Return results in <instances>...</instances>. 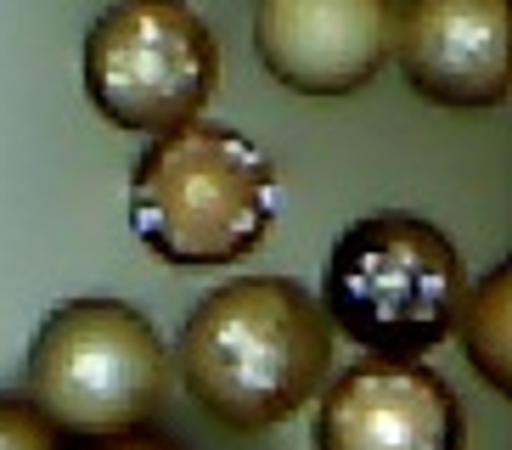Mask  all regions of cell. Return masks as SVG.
Masks as SVG:
<instances>
[{"label": "cell", "instance_id": "1", "mask_svg": "<svg viewBox=\"0 0 512 450\" xmlns=\"http://www.w3.org/2000/svg\"><path fill=\"white\" fill-rule=\"evenodd\" d=\"M181 383L231 434L282 428L321 394L332 372V327L287 276H242L186 315L175 344Z\"/></svg>", "mask_w": 512, "mask_h": 450}, {"label": "cell", "instance_id": "2", "mask_svg": "<svg viewBox=\"0 0 512 450\" xmlns=\"http://www.w3.org/2000/svg\"><path fill=\"white\" fill-rule=\"evenodd\" d=\"M276 225V164L231 124L158 135L130 169V231L181 270L242 265Z\"/></svg>", "mask_w": 512, "mask_h": 450}, {"label": "cell", "instance_id": "3", "mask_svg": "<svg viewBox=\"0 0 512 450\" xmlns=\"http://www.w3.org/2000/svg\"><path fill=\"white\" fill-rule=\"evenodd\" d=\"M462 259L422 214H366L344 225L321 265V315L372 360H422L456 327Z\"/></svg>", "mask_w": 512, "mask_h": 450}, {"label": "cell", "instance_id": "4", "mask_svg": "<svg viewBox=\"0 0 512 450\" xmlns=\"http://www.w3.org/2000/svg\"><path fill=\"white\" fill-rule=\"evenodd\" d=\"M164 389V338L124 299H68L29 338V400L57 434H136Z\"/></svg>", "mask_w": 512, "mask_h": 450}, {"label": "cell", "instance_id": "5", "mask_svg": "<svg viewBox=\"0 0 512 450\" xmlns=\"http://www.w3.org/2000/svg\"><path fill=\"white\" fill-rule=\"evenodd\" d=\"M79 79L107 124L158 141L203 119L220 85V45L186 0H119L85 34Z\"/></svg>", "mask_w": 512, "mask_h": 450}, {"label": "cell", "instance_id": "6", "mask_svg": "<svg viewBox=\"0 0 512 450\" xmlns=\"http://www.w3.org/2000/svg\"><path fill=\"white\" fill-rule=\"evenodd\" d=\"M254 51L299 96H349L394 51V0H259Z\"/></svg>", "mask_w": 512, "mask_h": 450}, {"label": "cell", "instance_id": "7", "mask_svg": "<svg viewBox=\"0 0 512 450\" xmlns=\"http://www.w3.org/2000/svg\"><path fill=\"white\" fill-rule=\"evenodd\" d=\"M316 450H462V411L422 360H355L321 394Z\"/></svg>", "mask_w": 512, "mask_h": 450}, {"label": "cell", "instance_id": "8", "mask_svg": "<svg viewBox=\"0 0 512 450\" xmlns=\"http://www.w3.org/2000/svg\"><path fill=\"white\" fill-rule=\"evenodd\" d=\"M507 51V0H406L394 12L389 57L434 107H501Z\"/></svg>", "mask_w": 512, "mask_h": 450}, {"label": "cell", "instance_id": "9", "mask_svg": "<svg viewBox=\"0 0 512 450\" xmlns=\"http://www.w3.org/2000/svg\"><path fill=\"white\" fill-rule=\"evenodd\" d=\"M456 327L490 389H507V265H496L456 304Z\"/></svg>", "mask_w": 512, "mask_h": 450}, {"label": "cell", "instance_id": "10", "mask_svg": "<svg viewBox=\"0 0 512 450\" xmlns=\"http://www.w3.org/2000/svg\"><path fill=\"white\" fill-rule=\"evenodd\" d=\"M0 450H68V445H62V434L34 411V400L0 394Z\"/></svg>", "mask_w": 512, "mask_h": 450}, {"label": "cell", "instance_id": "11", "mask_svg": "<svg viewBox=\"0 0 512 450\" xmlns=\"http://www.w3.org/2000/svg\"><path fill=\"white\" fill-rule=\"evenodd\" d=\"M91 450H181L175 439L164 434H147V428H136V434H113V439H96Z\"/></svg>", "mask_w": 512, "mask_h": 450}]
</instances>
